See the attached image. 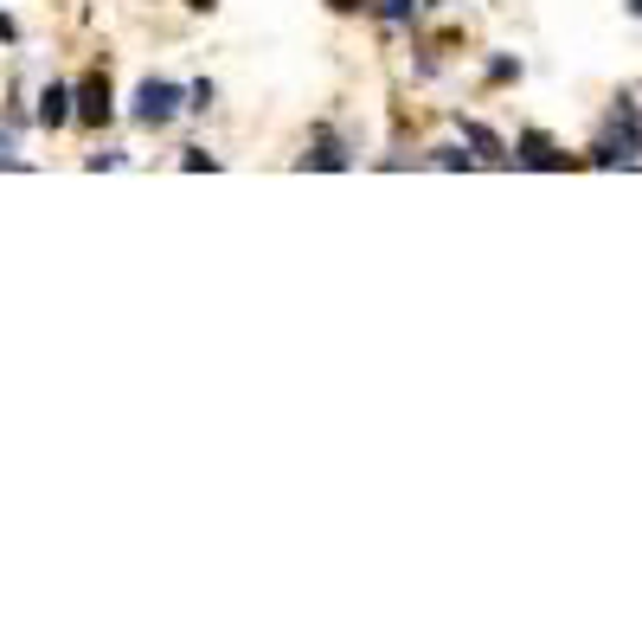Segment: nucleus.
<instances>
[{
  "mask_svg": "<svg viewBox=\"0 0 642 642\" xmlns=\"http://www.w3.org/2000/svg\"><path fill=\"white\" fill-rule=\"evenodd\" d=\"M308 161H315V167H347V154H340L335 142H328V135L315 142V154H308Z\"/></svg>",
  "mask_w": 642,
  "mask_h": 642,
  "instance_id": "obj_6",
  "label": "nucleus"
},
{
  "mask_svg": "<svg viewBox=\"0 0 642 642\" xmlns=\"http://www.w3.org/2000/svg\"><path fill=\"white\" fill-rule=\"evenodd\" d=\"M521 161H527V167H566V154L553 149L540 129H527V135H521Z\"/></svg>",
  "mask_w": 642,
  "mask_h": 642,
  "instance_id": "obj_4",
  "label": "nucleus"
},
{
  "mask_svg": "<svg viewBox=\"0 0 642 642\" xmlns=\"http://www.w3.org/2000/svg\"><path fill=\"white\" fill-rule=\"evenodd\" d=\"M187 7H213V0H187Z\"/></svg>",
  "mask_w": 642,
  "mask_h": 642,
  "instance_id": "obj_10",
  "label": "nucleus"
},
{
  "mask_svg": "<svg viewBox=\"0 0 642 642\" xmlns=\"http://www.w3.org/2000/svg\"><path fill=\"white\" fill-rule=\"evenodd\" d=\"M379 13H385L392 26H405V20H412V13H417V0H379Z\"/></svg>",
  "mask_w": 642,
  "mask_h": 642,
  "instance_id": "obj_7",
  "label": "nucleus"
},
{
  "mask_svg": "<svg viewBox=\"0 0 642 642\" xmlns=\"http://www.w3.org/2000/svg\"><path fill=\"white\" fill-rule=\"evenodd\" d=\"M77 116L84 122H110V84L104 77H84L77 84Z\"/></svg>",
  "mask_w": 642,
  "mask_h": 642,
  "instance_id": "obj_2",
  "label": "nucleus"
},
{
  "mask_svg": "<svg viewBox=\"0 0 642 642\" xmlns=\"http://www.w3.org/2000/svg\"><path fill=\"white\" fill-rule=\"evenodd\" d=\"M636 13H642V0H636Z\"/></svg>",
  "mask_w": 642,
  "mask_h": 642,
  "instance_id": "obj_11",
  "label": "nucleus"
},
{
  "mask_svg": "<svg viewBox=\"0 0 642 642\" xmlns=\"http://www.w3.org/2000/svg\"><path fill=\"white\" fill-rule=\"evenodd\" d=\"M174 110H181V90H174L167 77H149V84L135 90V122L161 129V122H174Z\"/></svg>",
  "mask_w": 642,
  "mask_h": 642,
  "instance_id": "obj_1",
  "label": "nucleus"
},
{
  "mask_svg": "<svg viewBox=\"0 0 642 642\" xmlns=\"http://www.w3.org/2000/svg\"><path fill=\"white\" fill-rule=\"evenodd\" d=\"M328 7H340V13H353V7H367V0H328Z\"/></svg>",
  "mask_w": 642,
  "mask_h": 642,
  "instance_id": "obj_9",
  "label": "nucleus"
},
{
  "mask_svg": "<svg viewBox=\"0 0 642 642\" xmlns=\"http://www.w3.org/2000/svg\"><path fill=\"white\" fill-rule=\"evenodd\" d=\"M0 167H13V142L7 135H0Z\"/></svg>",
  "mask_w": 642,
  "mask_h": 642,
  "instance_id": "obj_8",
  "label": "nucleus"
},
{
  "mask_svg": "<svg viewBox=\"0 0 642 642\" xmlns=\"http://www.w3.org/2000/svg\"><path fill=\"white\" fill-rule=\"evenodd\" d=\"M72 104H77L72 90H65V84H52V90L39 97V122H45V129H65V122H72V116H77Z\"/></svg>",
  "mask_w": 642,
  "mask_h": 642,
  "instance_id": "obj_3",
  "label": "nucleus"
},
{
  "mask_svg": "<svg viewBox=\"0 0 642 642\" xmlns=\"http://www.w3.org/2000/svg\"><path fill=\"white\" fill-rule=\"evenodd\" d=\"M463 142H469V149L482 154V161H501V142H494V135L482 129V122H463Z\"/></svg>",
  "mask_w": 642,
  "mask_h": 642,
  "instance_id": "obj_5",
  "label": "nucleus"
}]
</instances>
